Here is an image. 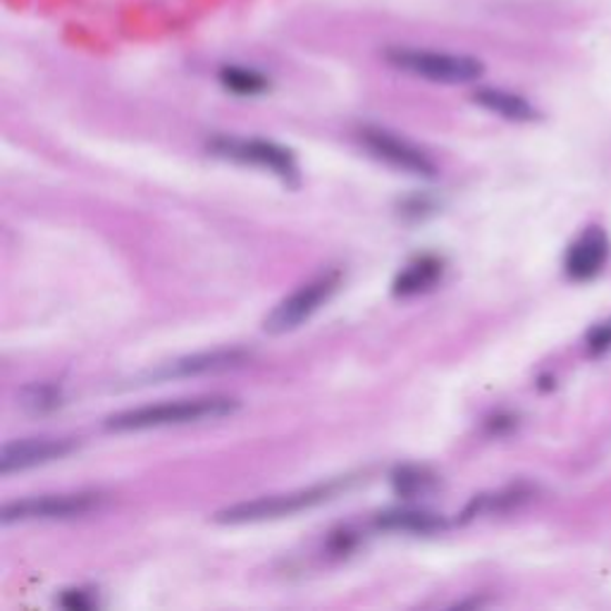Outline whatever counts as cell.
I'll list each match as a JSON object with an SVG mask.
<instances>
[{
  "label": "cell",
  "mask_w": 611,
  "mask_h": 611,
  "mask_svg": "<svg viewBox=\"0 0 611 611\" xmlns=\"http://www.w3.org/2000/svg\"><path fill=\"white\" fill-rule=\"evenodd\" d=\"M239 411V399L224 394H208L194 399L160 401L137 409H127L108 415L106 430L110 432H141L174 425H194L206 421H220V418L234 415Z\"/></svg>",
  "instance_id": "cell-1"
},
{
  "label": "cell",
  "mask_w": 611,
  "mask_h": 611,
  "mask_svg": "<svg viewBox=\"0 0 611 611\" xmlns=\"http://www.w3.org/2000/svg\"><path fill=\"white\" fill-rule=\"evenodd\" d=\"M353 478H334L328 482H320V485H311L294 492L284 494H270L259 497V500L251 502H239L228 509L216 513V523L222 525H244V523H263V521H278L284 517H294V513L309 511L313 507L325 504L334 500L337 494L349 488Z\"/></svg>",
  "instance_id": "cell-2"
},
{
  "label": "cell",
  "mask_w": 611,
  "mask_h": 611,
  "mask_svg": "<svg viewBox=\"0 0 611 611\" xmlns=\"http://www.w3.org/2000/svg\"><path fill=\"white\" fill-rule=\"evenodd\" d=\"M384 60L399 72L421 77L435 84H471L478 82L485 72V66L473 56L425 51V48L390 46L384 51Z\"/></svg>",
  "instance_id": "cell-3"
},
{
  "label": "cell",
  "mask_w": 611,
  "mask_h": 611,
  "mask_svg": "<svg viewBox=\"0 0 611 611\" xmlns=\"http://www.w3.org/2000/svg\"><path fill=\"white\" fill-rule=\"evenodd\" d=\"M208 151L222 160H232L239 166H253L268 170L287 184L299 187L297 156L278 141L261 137H213L208 141Z\"/></svg>",
  "instance_id": "cell-4"
},
{
  "label": "cell",
  "mask_w": 611,
  "mask_h": 611,
  "mask_svg": "<svg viewBox=\"0 0 611 611\" xmlns=\"http://www.w3.org/2000/svg\"><path fill=\"white\" fill-rule=\"evenodd\" d=\"M340 287H342V270L330 268L318 272L315 278L297 287L292 294L284 297L276 309L268 313L263 323L266 332L287 334L299 330L301 325L309 323V320L323 309L337 292H340Z\"/></svg>",
  "instance_id": "cell-5"
},
{
  "label": "cell",
  "mask_w": 611,
  "mask_h": 611,
  "mask_svg": "<svg viewBox=\"0 0 611 611\" xmlns=\"http://www.w3.org/2000/svg\"><path fill=\"white\" fill-rule=\"evenodd\" d=\"M103 504L101 492H60V494H41L27 497V500L10 502L3 507L0 521L3 525L29 523V521H68L87 517Z\"/></svg>",
  "instance_id": "cell-6"
},
{
  "label": "cell",
  "mask_w": 611,
  "mask_h": 611,
  "mask_svg": "<svg viewBox=\"0 0 611 611\" xmlns=\"http://www.w3.org/2000/svg\"><path fill=\"white\" fill-rule=\"evenodd\" d=\"M359 139L365 147V151L375 156L382 163H388L394 170H401L413 177H425L432 180L438 174V163L432 160L421 147H415L413 141L399 137L382 127L368 124L359 132Z\"/></svg>",
  "instance_id": "cell-7"
},
{
  "label": "cell",
  "mask_w": 611,
  "mask_h": 611,
  "mask_svg": "<svg viewBox=\"0 0 611 611\" xmlns=\"http://www.w3.org/2000/svg\"><path fill=\"white\" fill-rule=\"evenodd\" d=\"M77 449L74 438H24L0 449V475L22 473L70 457Z\"/></svg>",
  "instance_id": "cell-8"
},
{
  "label": "cell",
  "mask_w": 611,
  "mask_h": 611,
  "mask_svg": "<svg viewBox=\"0 0 611 611\" xmlns=\"http://www.w3.org/2000/svg\"><path fill=\"white\" fill-rule=\"evenodd\" d=\"M249 361V353L244 349H216V351H201L191 353V357H182L177 361H170L160 365L158 371L149 375L153 382H168V380H184V378H201V375H216L232 371V368L244 365Z\"/></svg>",
  "instance_id": "cell-9"
},
{
  "label": "cell",
  "mask_w": 611,
  "mask_h": 611,
  "mask_svg": "<svg viewBox=\"0 0 611 611\" xmlns=\"http://www.w3.org/2000/svg\"><path fill=\"white\" fill-rule=\"evenodd\" d=\"M609 259V239L600 228H590L578 237L567 253V276L571 280H592Z\"/></svg>",
  "instance_id": "cell-10"
},
{
  "label": "cell",
  "mask_w": 611,
  "mask_h": 611,
  "mask_svg": "<svg viewBox=\"0 0 611 611\" xmlns=\"http://www.w3.org/2000/svg\"><path fill=\"white\" fill-rule=\"evenodd\" d=\"M375 528L384 533H407V535H438L449 528L442 513L418 507H397L375 517Z\"/></svg>",
  "instance_id": "cell-11"
},
{
  "label": "cell",
  "mask_w": 611,
  "mask_h": 611,
  "mask_svg": "<svg viewBox=\"0 0 611 611\" xmlns=\"http://www.w3.org/2000/svg\"><path fill=\"white\" fill-rule=\"evenodd\" d=\"M444 276V261L438 259V256L425 253L413 259L404 270H399V276L392 282V294L409 299L425 294L430 289H435V284Z\"/></svg>",
  "instance_id": "cell-12"
},
{
  "label": "cell",
  "mask_w": 611,
  "mask_h": 611,
  "mask_svg": "<svg viewBox=\"0 0 611 611\" xmlns=\"http://www.w3.org/2000/svg\"><path fill=\"white\" fill-rule=\"evenodd\" d=\"M473 101L485 108L490 112H497V116L511 120V122H533L540 118L538 108L530 103L523 96L513 93V91H504V89H494V87H485L478 89Z\"/></svg>",
  "instance_id": "cell-13"
},
{
  "label": "cell",
  "mask_w": 611,
  "mask_h": 611,
  "mask_svg": "<svg viewBox=\"0 0 611 611\" xmlns=\"http://www.w3.org/2000/svg\"><path fill=\"white\" fill-rule=\"evenodd\" d=\"M390 482H392L394 494L401 497V500H415V497H425L440 485L435 473L425 469V465H415V463L397 465L390 475Z\"/></svg>",
  "instance_id": "cell-14"
},
{
  "label": "cell",
  "mask_w": 611,
  "mask_h": 611,
  "mask_svg": "<svg viewBox=\"0 0 611 611\" xmlns=\"http://www.w3.org/2000/svg\"><path fill=\"white\" fill-rule=\"evenodd\" d=\"M530 494H533V490H530L528 485H511L502 492H494V494H480L475 497V500L463 509L461 513V521H471L475 517H482V513H497V511H509L513 507H519L523 502L530 500Z\"/></svg>",
  "instance_id": "cell-15"
},
{
  "label": "cell",
  "mask_w": 611,
  "mask_h": 611,
  "mask_svg": "<svg viewBox=\"0 0 611 611\" xmlns=\"http://www.w3.org/2000/svg\"><path fill=\"white\" fill-rule=\"evenodd\" d=\"M20 404L31 415H46L66 404V394L58 382H31L20 392Z\"/></svg>",
  "instance_id": "cell-16"
},
{
  "label": "cell",
  "mask_w": 611,
  "mask_h": 611,
  "mask_svg": "<svg viewBox=\"0 0 611 611\" xmlns=\"http://www.w3.org/2000/svg\"><path fill=\"white\" fill-rule=\"evenodd\" d=\"M218 77L220 84L234 96H261L270 89V79L263 72L244 66H224Z\"/></svg>",
  "instance_id": "cell-17"
},
{
  "label": "cell",
  "mask_w": 611,
  "mask_h": 611,
  "mask_svg": "<svg viewBox=\"0 0 611 611\" xmlns=\"http://www.w3.org/2000/svg\"><path fill=\"white\" fill-rule=\"evenodd\" d=\"M359 542H361V538H359L357 530H351L349 525L337 528V530H332L330 538H328V552L334 554V557H347V554H351L353 550H357Z\"/></svg>",
  "instance_id": "cell-18"
},
{
  "label": "cell",
  "mask_w": 611,
  "mask_h": 611,
  "mask_svg": "<svg viewBox=\"0 0 611 611\" xmlns=\"http://www.w3.org/2000/svg\"><path fill=\"white\" fill-rule=\"evenodd\" d=\"M588 351L592 357H602L611 349V318L604 320V323H598L588 332Z\"/></svg>",
  "instance_id": "cell-19"
},
{
  "label": "cell",
  "mask_w": 611,
  "mask_h": 611,
  "mask_svg": "<svg viewBox=\"0 0 611 611\" xmlns=\"http://www.w3.org/2000/svg\"><path fill=\"white\" fill-rule=\"evenodd\" d=\"M58 604L66 607V609H72V611H82V609H93L96 607V598H93V594L89 590L72 588V590H66V592L60 594Z\"/></svg>",
  "instance_id": "cell-20"
},
{
  "label": "cell",
  "mask_w": 611,
  "mask_h": 611,
  "mask_svg": "<svg viewBox=\"0 0 611 611\" xmlns=\"http://www.w3.org/2000/svg\"><path fill=\"white\" fill-rule=\"evenodd\" d=\"M401 211H404V216H411L418 220V218H423L428 211H435V203H432L428 197H411L401 203Z\"/></svg>",
  "instance_id": "cell-21"
},
{
  "label": "cell",
  "mask_w": 611,
  "mask_h": 611,
  "mask_svg": "<svg viewBox=\"0 0 611 611\" xmlns=\"http://www.w3.org/2000/svg\"><path fill=\"white\" fill-rule=\"evenodd\" d=\"M513 425H517V418L509 415V413H497L494 418H490V421H488V428L492 432H497V435H502V432H509Z\"/></svg>",
  "instance_id": "cell-22"
}]
</instances>
